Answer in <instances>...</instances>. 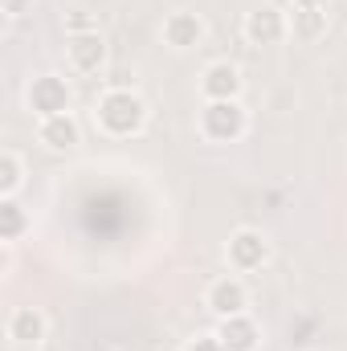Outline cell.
Segmentation results:
<instances>
[{"instance_id": "6da1fadb", "label": "cell", "mask_w": 347, "mask_h": 351, "mask_svg": "<svg viewBox=\"0 0 347 351\" xmlns=\"http://www.w3.org/2000/svg\"><path fill=\"white\" fill-rule=\"evenodd\" d=\"M94 123L106 139H131L147 127V102L131 86H110L94 102Z\"/></svg>"}, {"instance_id": "7a4b0ae2", "label": "cell", "mask_w": 347, "mask_h": 351, "mask_svg": "<svg viewBox=\"0 0 347 351\" xmlns=\"http://www.w3.org/2000/svg\"><path fill=\"white\" fill-rule=\"evenodd\" d=\"M196 123H200V135H204L208 143H237V139H246V131H250V110L241 106V98L204 102Z\"/></svg>"}, {"instance_id": "3957f363", "label": "cell", "mask_w": 347, "mask_h": 351, "mask_svg": "<svg viewBox=\"0 0 347 351\" xmlns=\"http://www.w3.org/2000/svg\"><path fill=\"white\" fill-rule=\"evenodd\" d=\"M70 82L62 74H37L29 90H25V102L37 119H49V114H66L70 110Z\"/></svg>"}, {"instance_id": "277c9868", "label": "cell", "mask_w": 347, "mask_h": 351, "mask_svg": "<svg viewBox=\"0 0 347 351\" xmlns=\"http://www.w3.org/2000/svg\"><path fill=\"white\" fill-rule=\"evenodd\" d=\"M225 258H229V269L237 274H254L270 262V237L261 229H237L225 245Z\"/></svg>"}, {"instance_id": "5b68a950", "label": "cell", "mask_w": 347, "mask_h": 351, "mask_svg": "<svg viewBox=\"0 0 347 351\" xmlns=\"http://www.w3.org/2000/svg\"><path fill=\"white\" fill-rule=\"evenodd\" d=\"M241 29H246V41L250 45H282L290 37V21L274 4H258L254 12H246V25Z\"/></svg>"}, {"instance_id": "8992f818", "label": "cell", "mask_w": 347, "mask_h": 351, "mask_svg": "<svg viewBox=\"0 0 347 351\" xmlns=\"http://www.w3.org/2000/svg\"><path fill=\"white\" fill-rule=\"evenodd\" d=\"M204 306H208L217 319L246 315V306H250V290H246V282H241V278H233V274L213 278V282H208V290H204Z\"/></svg>"}, {"instance_id": "52a82bcc", "label": "cell", "mask_w": 347, "mask_h": 351, "mask_svg": "<svg viewBox=\"0 0 347 351\" xmlns=\"http://www.w3.org/2000/svg\"><path fill=\"white\" fill-rule=\"evenodd\" d=\"M37 143L45 152H58V156H70L78 143H82V127L78 119L66 110V114H49V119H37Z\"/></svg>"}, {"instance_id": "ba28073f", "label": "cell", "mask_w": 347, "mask_h": 351, "mask_svg": "<svg viewBox=\"0 0 347 351\" xmlns=\"http://www.w3.org/2000/svg\"><path fill=\"white\" fill-rule=\"evenodd\" d=\"M246 78L233 62H208L204 74H200V94L204 102H229V98H241Z\"/></svg>"}, {"instance_id": "9c48e42d", "label": "cell", "mask_w": 347, "mask_h": 351, "mask_svg": "<svg viewBox=\"0 0 347 351\" xmlns=\"http://www.w3.org/2000/svg\"><path fill=\"white\" fill-rule=\"evenodd\" d=\"M204 33H208L204 16H200V12H188V8L168 12V21H164V45H168V49H176V53L196 49V45L204 41Z\"/></svg>"}, {"instance_id": "30bf717a", "label": "cell", "mask_w": 347, "mask_h": 351, "mask_svg": "<svg viewBox=\"0 0 347 351\" xmlns=\"http://www.w3.org/2000/svg\"><path fill=\"white\" fill-rule=\"evenodd\" d=\"M66 62L78 70V74H98L106 66V41L102 33H70L66 37Z\"/></svg>"}, {"instance_id": "8fae6325", "label": "cell", "mask_w": 347, "mask_h": 351, "mask_svg": "<svg viewBox=\"0 0 347 351\" xmlns=\"http://www.w3.org/2000/svg\"><path fill=\"white\" fill-rule=\"evenodd\" d=\"M8 339L21 343V348H41V343L49 339V319H45V311H37V306H16V311L8 315Z\"/></svg>"}, {"instance_id": "7c38bea8", "label": "cell", "mask_w": 347, "mask_h": 351, "mask_svg": "<svg viewBox=\"0 0 347 351\" xmlns=\"http://www.w3.org/2000/svg\"><path fill=\"white\" fill-rule=\"evenodd\" d=\"M217 339L229 351H258L261 348V327L254 315H233V319H217Z\"/></svg>"}, {"instance_id": "4fadbf2b", "label": "cell", "mask_w": 347, "mask_h": 351, "mask_svg": "<svg viewBox=\"0 0 347 351\" xmlns=\"http://www.w3.org/2000/svg\"><path fill=\"white\" fill-rule=\"evenodd\" d=\"M29 229H33V221H29V213L21 208V200H16V196H0V241L16 245Z\"/></svg>"}, {"instance_id": "5bb4252c", "label": "cell", "mask_w": 347, "mask_h": 351, "mask_svg": "<svg viewBox=\"0 0 347 351\" xmlns=\"http://www.w3.org/2000/svg\"><path fill=\"white\" fill-rule=\"evenodd\" d=\"M21 188H25V160L12 147H4L0 152V196H16Z\"/></svg>"}, {"instance_id": "9a60e30c", "label": "cell", "mask_w": 347, "mask_h": 351, "mask_svg": "<svg viewBox=\"0 0 347 351\" xmlns=\"http://www.w3.org/2000/svg\"><path fill=\"white\" fill-rule=\"evenodd\" d=\"M294 37H302V41H319L323 33H327V12L323 8H294Z\"/></svg>"}, {"instance_id": "2e32d148", "label": "cell", "mask_w": 347, "mask_h": 351, "mask_svg": "<svg viewBox=\"0 0 347 351\" xmlns=\"http://www.w3.org/2000/svg\"><path fill=\"white\" fill-rule=\"evenodd\" d=\"M29 8H33V0H0V12H4L8 21H21Z\"/></svg>"}, {"instance_id": "e0dca14e", "label": "cell", "mask_w": 347, "mask_h": 351, "mask_svg": "<svg viewBox=\"0 0 347 351\" xmlns=\"http://www.w3.org/2000/svg\"><path fill=\"white\" fill-rule=\"evenodd\" d=\"M184 351H229V348H225L217 335H200V339H192V343H188Z\"/></svg>"}, {"instance_id": "ac0fdd59", "label": "cell", "mask_w": 347, "mask_h": 351, "mask_svg": "<svg viewBox=\"0 0 347 351\" xmlns=\"http://www.w3.org/2000/svg\"><path fill=\"white\" fill-rule=\"evenodd\" d=\"M70 33H94V21H90L86 12H74L70 16Z\"/></svg>"}, {"instance_id": "d6986e66", "label": "cell", "mask_w": 347, "mask_h": 351, "mask_svg": "<svg viewBox=\"0 0 347 351\" xmlns=\"http://www.w3.org/2000/svg\"><path fill=\"white\" fill-rule=\"evenodd\" d=\"M0 245H4V250H0V274L8 278V269H12V245H8V241H0Z\"/></svg>"}, {"instance_id": "ffe728a7", "label": "cell", "mask_w": 347, "mask_h": 351, "mask_svg": "<svg viewBox=\"0 0 347 351\" xmlns=\"http://www.w3.org/2000/svg\"><path fill=\"white\" fill-rule=\"evenodd\" d=\"M294 8H327V0H290Z\"/></svg>"}, {"instance_id": "44dd1931", "label": "cell", "mask_w": 347, "mask_h": 351, "mask_svg": "<svg viewBox=\"0 0 347 351\" xmlns=\"http://www.w3.org/2000/svg\"><path fill=\"white\" fill-rule=\"evenodd\" d=\"M33 351H66V348H62V343H49V339H45L41 348H33Z\"/></svg>"}]
</instances>
